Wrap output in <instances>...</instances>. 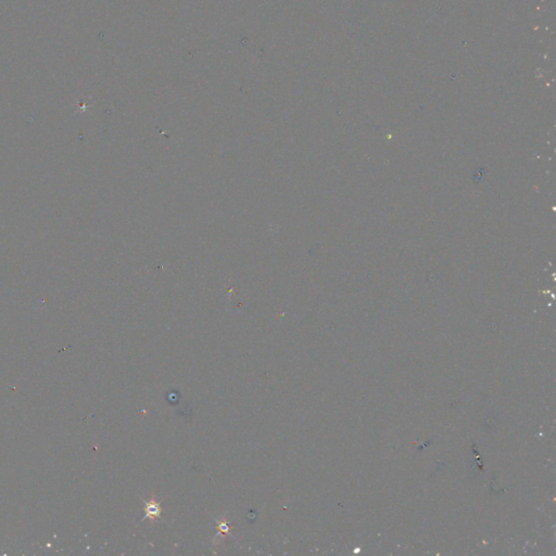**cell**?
Here are the masks:
<instances>
[{
	"instance_id": "cell-1",
	"label": "cell",
	"mask_w": 556,
	"mask_h": 556,
	"mask_svg": "<svg viewBox=\"0 0 556 556\" xmlns=\"http://www.w3.org/2000/svg\"><path fill=\"white\" fill-rule=\"evenodd\" d=\"M147 515L151 516L152 518L159 515V508L154 501H151L147 505Z\"/></svg>"
}]
</instances>
